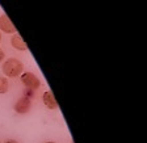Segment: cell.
Segmentation results:
<instances>
[{
    "mask_svg": "<svg viewBox=\"0 0 147 143\" xmlns=\"http://www.w3.org/2000/svg\"><path fill=\"white\" fill-rule=\"evenodd\" d=\"M42 101H43V104H45L46 107L49 108V109H57V108H58V104H57V100H55L54 94H53L50 91H47V92L43 93Z\"/></svg>",
    "mask_w": 147,
    "mask_h": 143,
    "instance_id": "cell-5",
    "label": "cell"
},
{
    "mask_svg": "<svg viewBox=\"0 0 147 143\" xmlns=\"http://www.w3.org/2000/svg\"><path fill=\"white\" fill-rule=\"evenodd\" d=\"M21 82H22V84H24L28 89H30V91H36V89L40 88V85H41L40 79L32 72L22 74L21 75Z\"/></svg>",
    "mask_w": 147,
    "mask_h": 143,
    "instance_id": "cell-2",
    "label": "cell"
},
{
    "mask_svg": "<svg viewBox=\"0 0 147 143\" xmlns=\"http://www.w3.org/2000/svg\"><path fill=\"white\" fill-rule=\"evenodd\" d=\"M30 108H32V101L28 96L18 98L17 103L15 104V110L18 114H25V113H28L30 110Z\"/></svg>",
    "mask_w": 147,
    "mask_h": 143,
    "instance_id": "cell-3",
    "label": "cell"
},
{
    "mask_svg": "<svg viewBox=\"0 0 147 143\" xmlns=\"http://www.w3.org/2000/svg\"><path fill=\"white\" fill-rule=\"evenodd\" d=\"M45 143H54V142H45Z\"/></svg>",
    "mask_w": 147,
    "mask_h": 143,
    "instance_id": "cell-11",
    "label": "cell"
},
{
    "mask_svg": "<svg viewBox=\"0 0 147 143\" xmlns=\"http://www.w3.org/2000/svg\"><path fill=\"white\" fill-rule=\"evenodd\" d=\"M11 43H12V46L15 47V49L20 50V51H24V50L28 49L26 43L24 42V40H22V38L18 36V34H13V36H12V40H11Z\"/></svg>",
    "mask_w": 147,
    "mask_h": 143,
    "instance_id": "cell-6",
    "label": "cell"
},
{
    "mask_svg": "<svg viewBox=\"0 0 147 143\" xmlns=\"http://www.w3.org/2000/svg\"><path fill=\"white\" fill-rule=\"evenodd\" d=\"M4 143H18L17 140H15V139H8V140H5Z\"/></svg>",
    "mask_w": 147,
    "mask_h": 143,
    "instance_id": "cell-9",
    "label": "cell"
},
{
    "mask_svg": "<svg viewBox=\"0 0 147 143\" xmlns=\"http://www.w3.org/2000/svg\"><path fill=\"white\" fill-rule=\"evenodd\" d=\"M0 30L4 33H9V34H15L16 33V28L12 24V21L9 20V17L7 15H1L0 16Z\"/></svg>",
    "mask_w": 147,
    "mask_h": 143,
    "instance_id": "cell-4",
    "label": "cell"
},
{
    "mask_svg": "<svg viewBox=\"0 0 147 143\" xmlns=\"http://www.w3.org/2000/svg\"><path fill=\"white\" fill-rule=\"evenodd\" d=\"M22 70H24V64L21 63V61L16 58H9L3 63V72L8 78H16L21 75Z\"/></svg>",
    "mask_w": 147,
    "mask_h": 143,
    "instance_id": "cell-1",
    "label": "cell"
},
{
    "mask_svg": "<svg viewBox=\"0 0 147 143\" xmlns=\"http://www.w3.org/2000/svg\"><path fill=\"white\" fill-rule=\"evenodd\" d=\"M4 57H5V54H4V51H3V50L0 49V62H1V61H3V59H4Z\"/></svg>",
    "mask_w": 147,
    "mask_h": 143,
    "instance_id": "cell-8",
    "label": "cell"
},
{
    "mask_svg": "<svg viewBox=\"0 0 147 143\" xmlns=\"http://www.w3.org/2000/svg\"><path fill=\"white\" fill-rule=\"evenodd\" d=\"M8 88H9V83H8V80H7V78L0 76V94L7 93Z\"/></svg>",
    "mask_w": 147,
    "mask_h": 143,
    "instance_id": "cell-7",
    "label": "cell"
},
{
    "mask_svg": "<svg viewBox=\"0 0 147 143\" xmlns=\"http://www.w3.org/2000/svg\"><path fill=\"white\" fill-rule=\"evenodd\" d=\"M0 42H1V33H0Z\"/></svg>",
    "mask_w": 147,
    "mask_h": 143,
    "instance_id": "cell-10",
    "label": "cell"
}]
</instances>
